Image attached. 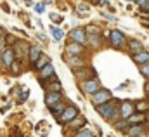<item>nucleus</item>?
Wrapping results in <instances>:
<instances>
[{
	"label": "nucleus",
	"instance_id": "obj_1",
	"mask_svg": "<svg viewBox=\"0 0 149 137\" xmlns=\"http://www.w3.org/2000/svg\"><path fill=\"white\" fill-rule=\"evenodd\" d=\"M97 113H99L102 118L114 122V118H116V115L120 113V109H116V106L109 101V103H104V104H101V106H97Z\"/></svg>",
	"mask_w": 149,
	"mask_h": 137
},
{
	"label": "nucleus",
	"instance_id": "obj_2",
	"mask_svg": "<svg viewBox=\"0 0 149 137\" xmlns=\"http://www.w3.org/2000/svg\"><path fill=\"white\" fill-rule=\"evenodd\" d=\"M90 99H92V104H94V106H101V104H104V103H109L113 99V96L108 89H99L97 92L92 94Z\"/></svg>",
	"mask_w": 149,
	"mask_h": 137
},
{
	"label": "nucleus",
	"instance_id": "obj_3",
	"mask_svg": "<svg viewBox=\"0 0 149 137\" xmlns=\"http://www.w3.org/2000/svg\"><path fill=\"white\" fill-rule=\"evenodd\" d=\"M80 87H81V92H83V94H90V96L101 89V85H99V80H97V78H92V80H88V78H87V80H81Z\"/></svg>",
	"mask_w": 149,
	"mask_h": 137
},
{
	"label": "nucleus",
	"instance_id": "obj_4",
	"mask_svg": "<svg viewBox=\"0 0 149 137\" xmlns=\"http://www.w3.org/2000/svg\"><path fill=\"white\" fill-rule=\"evenodd\" d=\"M76 116H78V108L76 106H66V109L63 111V115L57 120H59V123H70Z\"/></svg>",
	"mask_w": 149,
	"mask_h": 137
},
{
	"label": "nucleus",
	"instance_id": "obj_5",
	"mask_svg": "<svg viewBox=\"0 0 149 137\" xmlns=\"http://www.w3.org/2000/svg\"><path fill=\"white\" fill-rule=\"evenodd\" d=\"M109 42H111L113 47L121 49V47H123V43H125L127 40H125V35L121 33L120 30H113V31H109Z\"/></svg>",
	"mask_w": 149,
	"mask_h": 137
},
{
	"label": "nucleus",
	"instance_id": "obj_6",
	"mask_svg": "<svg viewBox=\"0 0 149 137\" xmlns=\"http://www.w3.org/2000/svg\"><path fill=\"white\" fill-rule=\"evenodd\" d=\"M16 50H12V49H5V50H2V56H0V61H2V64L3 66H7V68H10L12 66V63L16 61Z\"/></svg>",
	"mask_w": 149,
	"mask_h": 137
},
{
	"label": "nucleus",
	"instance_id": "obj_7",
	"mask_svg": "<svg viewBox=\"0 0 149 137\" xmlns=\"http://www.w3.org/2000/svg\"><path fill=\"white\" fill-rule=\"evenodd\" d=\"M135 111H137V109H135V104L130 103V101H123L121 106H120V115H121V118H130Z\"/></svg>",
	"mask_w": 149,
	"mask_h": 137
},
{
	"label": "nucleus",
	"instance_id": "obj_8",
	"mask_svg": "<svg viewBox=\"0 0 149 137\" xmlns=\"http://www.w3.org/2000/svg\"><path fill=\"white\" fill-rule=\"evenodd\" d=\"M71 40L73 42H78V43H87V30H81V28H74L71 30Z\"/></svg>",
	"mask_w": 149,
	"mask_h": 137
},
{
	"label": "nucleus",
	"instance_id": "obj_9",
	"mask_svg": "<svg viewBox=\"0 0 149 137\" xmlns=\"http://www.w3.org/2000/svg\"><path fill=\"white\" fill-rule=\"evenodd\" d=\"M54 75H56V73H54L52 64H50V63H47L43 68L40 69V73H38V78L43 82V80H47V78H54Z\"/></svg>",
	"mask_w": 149,
	"mask_h": 137
},
{
	"label": "nucleus",
	"instance_id": "obj_10",
	"mask_svg": "<svg viewBox=\"0 0 149 137\" xmlns=\"http://www.w3.org/2000/svg\"><path fill=\"white\" fill-rule=\"evenodd\" d=\"M66 52H68V54H73V56H80V54H83V52H85L83 43H78V42H71V43H68Z\"/></svg>",
	"mask_w": 149,
	"mask_h": 137
},
{
	"label": "nucleus",
	"instance_id": "obj_11",
	"mask_svg": "<svg viewBox=\"0 0 149 137\" xmlns=\"http://www.w3.org/2000/svg\"><path fill=\"white\" fill-rule=\"evenodd\" d=\"M132 59H134V63H137V64H146V63H149V52H146V50H139V52H135L134 56H132Z\"/></svg>",
	"mask_w": 149,
	"mask_h": 137
},
{
	"label": "nucleus",
	"instance_id": "obj_12",
	"mask_svg": "<svg viewBox=\"0 0 149 137\" xmlns=\"http://www.w3.org/2000/svg\"><path fill=\"white\" fill-rule=\"evenodd\" d=\"M59 101H61V92H57V90L47 92V97H45V104L47 106H52V104L59 103Z\"/></svg>",
	"mask_w": 149,
	"mask_h": 137
},
{
	"label": "nucleus",
	"instance_id": "obj_13",
	"mask_svg": "<svg viewBox=\"0 0 149 137\" xmlns=\"http://www.w3.org/2000/svg\"><path fill=\"white\" fill-rule=\"evenodd\" d=\"M87 42L92 47H101L102 45V33H90L87 35Z\"/></svg>",
	"mask_w": 149,
	"mask_h": 137
},
{
	"label": "nucleus",
	"instance_id": "obj_14",
	"mask_svg": "<svg viewBox=\"0 0 149 137\" xmlns=\"http://www.w3.org/2000/svg\"><path fill=\"white\" fill-rule=\"evenodd\" d=\"M128 120V123L130 125H141V123H144L146 122V116H144V113H139V111H135L130 118H127Z\"/></svg>",
	"mask_w": 149,
	"mask_h": 137
},
{
	"label": "nucleus",
	"instance_id": "obj_15",
	"mask_svg": "<svg viewBox=\"0 0 149 137\" xmlns=\"http://www.w3.org/2000/svg\"><path fill=\"white\" fill-rule=\"evenodd\" d=\"M142 132H144V123H141V125H130L125 134H128L130 137H137V136H141Z\"/></svg>",
	"mask_w": 149,
	"mask_h": 137
},
{
	"label": "nucleus",
	"instance_id": "obj_16",
	"mask_svg": "<svg viewBox=\"0 0 149 137\" xmlns=\"http://www.w3.org/2000/svg\"><path fill=\"white\" fill-rule=\"evenodd\" d=\"M49 108H50V113H52L54 116H57V118H59V116L63 115V111L66 109V106L61 103V101H59V103H56V104H52V106H49Z\"/></svg>",
	"mask_w": 149,
	"mask_h": 137
},
{
	"label": "nucleus",
	"instance_id": "obj_17",
	"mask_svg": "<svg viewBox=\"0 0 149 137\" xmlns=\"http://www.w3.org/2000/svg\"><path fill=\"white\" fill-rule=\"evenodd\" d=\"M28 56H30V61L35 64L38 59L42 57V50H40V47H37V45H35V47H31V49H30V52H28Z\"/></svg>",
	"mask_w": 149,
	"mask_h": 137
},
{
	"label": "nucleus",
	"instance_id": "obj_18",
	"mask_svg": "<svg viewBox=\"0 0 149 137\" xmlns=\"http://www.w3.org/2000/svg\"><path fill=\"white\" fill-rule=\"evenodd\" d=\"M66 63H68L70 66H81V64H83V61H81L78 56L73 57V54H68V52H66Z\"/></svg>",
	"mask_w": 149,
	"mask_h": 137
},
{
	"label": "nucleus",
	"instance_id": "obj_19",
	"mask_svg": "<svg viewBox=\"0 0 149 137\" xmlns=\"http://www.w3.org/2000/svg\"><path fill=\"white\" fill-rule=\"evenodd\" d=\"M114 127H116V130L127 132V130H128V127H130V123H128V120H127V118H121L120 122H116V123H114Z\"/></svg>",
	"mask_w": 149,
	"mask_h": 137
},
{
	"label": "nucleus",
	"instance_id": "obj_20",
	"mask_svg": "<svg viewBox=\"0 0 149 137\" xmlns=\"http://www.w3.org/2000/svg\"><path fill=\"white\" fill-rule=\"evenodd\" d=\"M50 31H52V35H54V38L56 40H63V36H64V33H63V30L61 28H57V26H50Z\"/></svg>",
	"mask_w": 149,
	"mask_h": 137
},
{
	"label": "nucleus",
	"instance_id": "obj_21",
	"mask_svg": "<svg viewBox=\"0 0 149 137\" xmlns=\"http://www.w3.org/2000/svg\"><path fill=\"white\" fill-rule=\"evenodd\" d=\"M135 109H137L139 113H144V111L149 109V103L148 101H139V103L135 104Z\"/></svg>",
	"mask_w": 149,
	"mask_h": 137
},
{
	"label": "nucleus",
	"instance_id": "obj_22",
	"mask_svg": "<svg viewBox=\"0 0 149 137\" xmlns=\"http://www.w3.org/2000/svg\"><path fill=\"white\" fill-rule=\"evenodd\" d=\"M128 45H130V50H134V52H139L142 49V42H139V40H132Z\"/></svg>",
	"mask_w": 149,
	"mask_h": 137
},
{
	"label": "nucleus",
	"instance_id": "obj_23",
	"mask_svg": "<svg viewBox=\"0 0 149 137\" xmlns=\"http://www.w3.org/2000/svg\"><path fill=\"white\" fill-rule=\"evenodd\" d=\"M47 63H49V59H47V56H43V54H42V57H40V59H38L37 63H35V68H37L38 71H40V69L43 68V66H45Z\"/></svg>",
	"mask_w": 149,
	"mask_h": 137
},
{
	"label": "nucleus",
	"instance_id": "obj_24",
	"mask_svg": "<svg viewBox=\"0 0 149 137\" xmlns=\"http://www.w3.org/2000/svg\"><path fill=\"white\" fill-rule=\"evenodd\" d=\"M70 123H71V127H73V129H81V125H85V120L76 116V118H74V120H71Z\"/></svg>",
	"mask_w": 149,
	"mask_h": 137
},
{
	"label": "nucleus",
	"instance_id": "obj_25",
	"mask_svg": "<svg viewBox=\"0 0 149 137\" xmlns=\"http://www.w3.org/2000/svg\"><path fill=\"white\" fill-rule=\"evenodd\" d=\"M137 3L142 12H149V0H137Z\"/></svg>",
	"mask_w": 149,
	"mask_h": 137
},
{
	"label": "nucleus",
	"instance_id": "obj_26",
	"mask_svg": "<svg viewBox=\"0 0 149 137\" xmlns=\"http://www.w3.org/2000/svg\"><path fill=\"white\" fill-rule=\"evenodd\" d=\"M74 137H94V134H92L88 129H83V130H80V132H78Z\"/></svg>",
	"mask_w": 149,
	"mask_h": 137
},
{
	"label": "nucleus",
	"instance_id": "obj_27",
	"mask_svg": "<svg viewBox=\"0 0 149 137\" xmlns=\"http://www.w3.org/2000/svg\"><path fill=\"white\" fill-rule=\"evenodd\" d=\"M141 73H142L146 78H149V63H146V64L141 66Z\"/></svg>",
	"mask_w": 149,
	"mask_h": 137
},
{
	"label": "nucleus",
	"instance_id": "obj_28",
	"mask_svg": "<svg viewBox=\"0 0 149 137\" xmlns=\"http://www.w3.org/2000/svg\"><path fill=\"white\" fill-rule=\"evenodd\" d=\"M26 99H28V90H23V94H21V96L17 97V103L23 104L24 101H26Z\"/></svg>",
	"mask_w": 149,
	"mask_h": 137
},
{
	"label": "nucleus",
	"instance_id": "obj_29",
	"mask_svg": "<svg viewBox=\"0 0 149 137\" xmlns=\"http://www.w3.org/2000/svg\"><path fill=\"white\" fill-rule=\"evenodd\" d=\"M50 19L54 23H63V16H57V14H50Z\"/></svg>",
	"mask_w": 149,
	"mask_h": 137
},
{
	"label": "nucleus",
	"instance_id": "obj_30",
	"mask_svg": "<svg viewBox=\"0 0 149 137\" xmlns=\"http://www.w3.org/2000/svg\"><path fill=\"white\" fill-rule=\"evenodd\" d=\"M43 5H45V3H38V5H35V10H37L38 14H42V12H43Z\"/></svg>",
	"mask_w": 149,
	"mask_h": 137
},
{
	"label": "nucleus",
	"instance_id": "obj_31",
	"mask_svg": "<svg viewBox=\"0 0 149 137\" xmlns=\"http://www.w3.org/2000/svg\"><path fill=\"white\" fill-rule=\"evenodd\" d=\"M102 16H104L106 19H109V21H114V19H116L114 16H111V14H108V12H102Z\"/></svg>",
	"mask_w": 149,
	"mask_h": 137
},
{
	"label": "nucleus",
	"instance_id": "obj_32",
	"mask_svg": "<svg viewBox=\"0 0 149 137\" xmlns=\"http://www.w3.org/2000/svg\"><path fill=\"white\" fill-rule=\"evenodd\" d=\"M10 68H12V73H17V71H19V66H17V63H16V61L12 63V66H10Z\"/></svg>",
	"mask_w": 149,
	"mask_h": 137
},
{
	"label": "nucleus",
	"instance_id": "obj_33",
	"mask_svg": "<svg viewBox=\"0 0 149 137\" xmlns=\"http://www.w3.org/2000/svg\"><path fill=\"white\" fill-rule=\"evenodd\" d=\"M37 38H40L42 42H47V36H45V35H42V33H38V35H37Z\"/></svg>",
	"mask_w": 149,
	"mask_h": 137
},
{
	"label": "nucleus",
	"instance_id": "obj_34",
	"mask_svg": "<svg viewBox=\"0 0 149 137\" xmlns=\"http://www.w3.org/2000/svg\"><path fill=\"white\" fill-rule=\"evenodd\" d=\"M78 9H80V10H88V5H85V3H81V5H80Z\"/></svg>",
	"mask_w": 149,
	"mask_h": 137
},
{
	"label": "nucleus",
	"instance_id": "obj_35",
	"mask_svg": "<svg viewBox=\"0 0 149 137\" xmlns=\"http://www.w3.org/2000/svg\"><path fill=\"white\" fill-rule=\"evenodd\" d=\"M128 83H130V82H125V83H121V85H120V87H118V89H120V90H121V89H125V87H128Z\"/></svg>",
	"mask_w": 149,
	"mask_h": 137
},
{
	"label": "nucleus",
	"instance_id": "obj_36",
	"mask_svg": "<svg viewBox=\"0 0 149 137\" xmlns=\"http://www.w3.org/2000/svg\"><path fill=\"white\" fill-rule=\"evenodd\" d=\"M146 94H148V97H149V83H146Z\"/></svg>",
	"mask_w": 149,
	"mask_h": 137
},
{
	"label": "nucleus",
	"instance_id": "obj_37",
	"mask_svg": "<svg viewBox=\"0 0 149 137\" xmlns=\"http://www.w3.org/2000/svg\"><path fill=\"white\" fill-rule=\"evenodd\" d=\"M99 2H101V0H92V3H99Z\"/></svg>",
	"mask_w": 149,
	"mask_h": 137
},
{
	"label": "nucleus",
	"instance_id": "obj_38",
	"mask_svg": "<svg viewBox=\"0 0 149 137\" xmlns=\"http://www.w3.org/2000/svg\"><path fill=\"white\" fill-rule=\"evenodd\" d=\"M2 43H3V40H2V38H0V47H2Z\"/></svg>",
	"mask_w": 149,
	"mask_h": 137
},
{
	"label": "nucleus",
	"instance_id": "obj_39",
	"mask_svg": "<svg viewBox=\"0 0 149 137\" xmlns=\"http://www.w3.org/2000/svg\"><path fill=\"white\" fill-rule=\"evenodd\" d=\"M127 2H132V0H127Z\"/></svg>",
	"mask_w": 149,
	"mask_h": 137
}]
</instances>
